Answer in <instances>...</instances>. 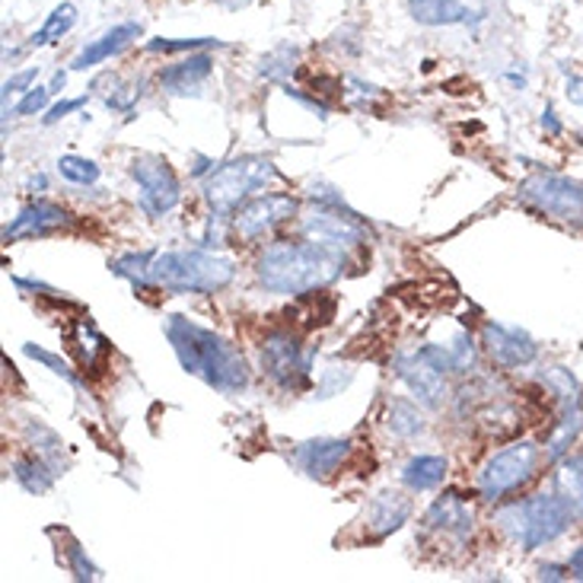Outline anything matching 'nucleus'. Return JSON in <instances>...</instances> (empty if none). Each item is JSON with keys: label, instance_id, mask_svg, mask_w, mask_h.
<instances>
[{"label": "nucleus", "instance_id": "obj_1", "mask_svg": "<svg viewBox=\"0 0 583 583\" xmlns=\"http://www.w3.org/2000/svg\"><path fill=\"white\" fill-rule=\"evenodd\" d=\"M345 265H348V249L341 246H328L319 239H303V243L281 239L261 253L256 261V274L265 291L303 296L338 281Z\"/></svg>", "mask_w": 583, "mask_h": 583}, {"label": "nucleus", "instance_id": "obj_2", "mask_svg": "<svg viewBox=\"0 0 583 583\" xmlns=\"http://www.w3.org/2000/svg\"><path fill=\"white\" fill-rule=\"evenodd\" d=\"M166 338L179 357L182 370L211 389L233 395L249 386V363L224 335L198 325L189 316H166Z\"/></svg>", "mask_w": 583, "mask_h": 583}, {"label": "nucleus", "instance_id": "obj_3", "mask_svg": "<svg viewBox=\"0 0 583 583\" xmlns=\"http://www.w3.org/2000/svg\"><path fill=\"white\" fill-rule=\"evenodd\" d=\"M236 261L211 249H172L150 261V281L166 293H217L233 284Z\"/></svg>", "mask_w": 583, "mask_h": 583}, {"label": "nucleus", "instance_id": "obj_4", "mask_svg": "<svg viewBox=\"0 0 583 583\" xmlns=\"http://www.w3.org/2000/svg\"><path fill=\"white\" fill-rule=\"evenodd\" d=\"M497 529L519 546L523 551H536L561 539L578 519L571 507L551 491V494H532L523 501H511L494 514Z\"/></svg>", "mask_w": 583, "mask_h": 583}, {"label": "nucleus", "instance_id": "obj_5", "mask_svg": "<svg viewBox=\"0 0 583 583\" xmlns=\"http://www.w3.org/2000/svg\"><path fill=\"white\" fill-rule=\"evenodd\" d=\"M542 466V447L532 440H517L497 453H491L479 469V494L487 504H501L511 494H517L519 487H526Z\"/></svg>", "mask_w": 583, "mask_h": 583}, {"label": "nucleus", "instance_id": "obj_6", "mask_svg": "<svg viewBox=\"0 0 583 583\" xmlns=\"http://www.w3.org/2000/svg\"><path fill=\"white\" fill-rule=\"evenodd\" d=\"M278 179L274 162L265 157H239L224 166H217L208 179H204V201L217 211V214H229L236 208H243L253 192L268 189V182Z\"/></svg>", "mask_w": 583, "mask_h": 583}, {"label": "nucleus", "instance_id": "obj_7", "mask_svg": "<svg viewBox=\"0 0 583 583\" xmlns=\"http://www.w3.org/2000/svg\"><path fill=\"white\" fill-rule=\"evenodd\" d=\"M519 201L554 224L583 229V186L568 176H554V172L529 176L519 186Z\"/></svg>", "mask_w": 583, "mask_h": 583}, {"label": "nucleus", "instance_id": "obj_8", "mask_svg": "<svg viewBox=\"0 0 583 583\" xmlns=\"http://www.w3.org/2000/svg\"><path fill=\"white\" fill-rule=\"evenodd\" d=\"M542 386L549 389L558 402V422L551 424V434L546 440V459L558 462L561 456L571 453V447L583 434V386L564 367H549V373H542Z\"/></svg>", "mask_w": 583, "mask_h": 583}, {"label": "nucleus", "instance_id": "obj_9", "mask_svg": "<svg viewBox=\"0 0 583 583\" xmlns=\"http://www.w3.org/2000/svg\"><path fill=\"white\" fill-rule=\"evenodd\" d=\"M261 373L284 392H300L310 386L313 351L303 348L300 335L288 328H274L261 338Z\"/></svg>", "mask_w": 583, "mask_h": 583}, {"label": "nucleus", "instance_id": "obj_10", "mask_svg": "<svg viewBox=\"0 0 583 583\" xmlns=\"http://www.w3.org/2000/svg\"><path fill=\"white\" fill-rule=\"evenodd\" d=\"M300 233L306 239H319V243L341 246V249H355V246L367 243V224L338 194L323 198L310 211H303L300 214Z\"/></svg>", "mask_w": 583, "mask_h": 583}, {"label": "nucleus", "instance_id": "obj_11", "mask_svg": "<svg viewBox=\"0 0 583 583\" xmlns=\"http://www.w3.org/2000/svg\"><path fill=\"white\" fill-rule=\"evenodd\" d=\"M472 529H475V511L459 491L440 494L422 519V532L427 539H437V546H453V549L469 546Z\"/></svg>", "mask_w": 583, "mask_h": 583}, {"label": "nucleus", "instance_id": "obj_12", "mask_svg": "<svg viewBox=\"0 0 583 583\" xmlns=\"http://www.w3.org/2000/svg\"><path fill=\"white\" fill-rule=\"evenodd\" d=\"M131 176L141 189V211L147 217H162L182 201V182L162 157H137L131 162Z\"/></svg>", "mask_w": 583, "mask_h": 583}, {"label": "nucleus", "instance_id": "obj_13", "mask_svg": "<svg viewBox=\"0 0 583 583\" xmlns=\"http://www.w3.org/2000/svg\"><path fill=\"white\" fill-rule=\"evenodd\" d=\"M300 214V204L291 194H259L249 198L243 208L233 214V233L243 243H256L261 236H271L281 224H288Z\"/></svg>", "mask_w": 583, "mask_h": 583}, {"label": "nucleus", "instance_id": "obj_14", "mask_svg": "<svg viewBox=\"0 0 583 583\" xmlns=\"http://www.w3.org/2000/svg\"><path fill=\"white\" fill-rule=\"evenodd\" d=\"M395 377L412 389V395L422 402L424 408H444V402L450 399V386H447V370H440L434 360H427L418 351L412 355H399L392 363Z\"/></svg>", "mask_w": 583, "mask_h": 583}, {"label": "nucleus", "instance_id": "obj_15", "mask_svg": "<svg viewBox=\"0 0 583 583\" xmlns=\"http://www.w3.org/2000/svg\"><path fill=\"white\" fill-rule=\"evenodd\" d=\"M351 453H355L351 437H316V440H303L293 447V462L303 475L325 482L348 462Z\"/></svg>", "mask_w": 583, "mask_h": 583}, {"label": "nucleus", "instance_id": "obj_16", "mask_svg": "<svg viewBox=\"0 0 583 583\" xmlns=\"http://www.w3.org/2000/svg\"><path fill=\"white\" fill-rule=\"evenodd\" d=\"M482 345H485L487 357L504 370L529 367L539 357V345L532 341V335L517 325L485 323L482 325Z\"/></svg>", "mask_w": 583, "mask_h": 583}, {"label": "nucleus", "instance_id": "obj_17", "mask_svg": "<svg viewBox=\"0 0 583 583\" xmlns=\"http://www.w3.org/2000/svg\"><path fill=\"white\" fill-rule=\"evenodd\" d=\"M74 224V217L67 214L61 204L52 201H30L7 227H3V239L7 243H20V239H42L52 236L58 229H65Z\"/></svg>", "mask_w": 583, "mask_h": 583}, {"label": "nucleus", "instance_id": "obj_18", "mask_svg": "<svg viewBox=\"0 0 583 583\" xmlns=\"http://www.w3.org/2000/svg\"><path fill=\"white\" fill-rule=\"evenodd\" d=\"M412 517V501L402 494V491H380L370 507H367V517H363V526H367V539L370 542H380L392 532H399L405 523Z\"/></svg>", "mask_w": 583, "mask_h": 583}, {"label": "nucleus", "instance_id": "obj_19", "mask_svg": "<svg viewBox=\"0 0 583 583\" xmlns=\"http://www.w3.org/2000/svg\"><path fill=\"white\" fill-rule=\"evenodd\" d=\"M137 35H141V23H119V26H112L109 33H102L90 45L80 48V55L74 58L70 70H90V67L109 61L112 55H122Z\"/></svg>", "mask_w": 583, "mask_h": 583}, {"label": "nucleus", "instance_id": "obj_20", "mask_svg": "<svg viewBox=\"0 0 583 583\" xmlns=\"http://www.w3.org/2000/svg\"><path fill=\"white\" fill-rule=\"evenodd\" d=\"M214 70V58L198 52V55H189L186 61L179 65H169L160 70V87L169 93V97H186V93H194Z\"/></svg>", "mask_w": 583, "mask_h": 583}, {"label": "nucleus", "instance_id": "obj_21", "mask_svg": "<svg viewBox=\"0 0 583 583\" xmlns=\"http://www.w3.org/2000/svg\"><path fill=\"white\" fill-rule=\"evenodd\" d=\"M554 494L571 507L574 519H583V453H568L554 462Z\"/></svg>", "mask_w": 583, "mask_h": 583}, {"label": "nucleus", "instance_id": "obj_22", "mask_svg": "<svg viewBox=\"0 0 583 583\" xmlns=\"http://www.w3.org/2000/svg\"><path fill=\"white\" fill-rule=\"evenodd\" d=\"M408 13L422 26H459L472 20V10L459 0H408Z\"/></svg>", "mask_w": 583, "mask_h": 583}, {"label": "nucleus", "instance_id": "obj_23", "mask_svg": "<svg viewBox=\"0 0 583 583\" xmlns=\"http://www.w3.org/2000/svg\"><path fill=\"white\" fill-rule=\"evenodd\" d=\"M447 479V459L444 456H415L402 469V482L412 491H434Z\"/></svg>", "mask_w": 583, "mask_h": 583}, {"label": "nucleus", "instance_id": "obj_24", "mask_svg": "<svg viewBox=\"0 0 583 583\" xmlns=\"http://www.w3.org/2000/svg\"><path fill=\"white\" fill-rule=\"evenodd\" d=\"M386 427L389 434H395L402 440H412V437L424 434L427 422H424V412L415 402H408V399H389Z\"/></svg>", "mask_w": 583, "mask_h": 583}, {"label": "nucleus", "instance_id": "obj_25", "mask_svg": "<svg viewBox=\"0 0 583 583\" xmlns=\"http://www.w3.org/2000/svg\"><path fill=\"white\" fill-rule=\"evenodd\" d=\"M26 437L33 444V453H38L58 475H65L67 456H65V440L42 422H26Z\"/></svg>", "mask_w": 583, "mask_h": 583}, {"label": "nucleus", "instance_id": "obj_26", "mask_svg": "<svg viewBox=\"0 0 583 583\" xmlns=\"http://www.w3.org/2000/svg\"><path fill=\"white\" fill-rule=\"evenodd\" d=\"M13 479L20 482L23 491H30V494H45L48 487L55 485L58 472H55L42 456L33 453V456H20V459L13 462Z\"/></svg>", "mask_w": 583, "mask_h": 583}, {"label": "nucleus", "instance_id": "obj_27", "mask_svg": "<svg viewBox=\"0 0 583 583\" xmlns=\"http://www.w3.org/2000/svg\"><path fill=\"white\" fill-rule=\"evenodd\" d=\"M154 249H147V253H125V256H119V259H112V274L115 278H125L131 281V288L141 293L147 291H157L154 288V281H150V261H154Z\"/></svg>", "mask_w": 583, "mask_h": 583}, {"label": "nucleus", "instance_id": "obj_28", "mask_svg": "<svg viewBox=\"0 0 583 583\" xmlns=\"http://www.w3.org/2000/svg\"><path fill=\"white\" fill-rule=\"evenodd\" d=\"M67 341L80 351V363H83V367H90V370H97L99 363L105 360V355H109V341L99 335L97 325L90 323V319H87V323L80 319L77 328L67 335Z\"/></svg>", "mask_w": 583, "mask_h": 583}, {"label": "nucleus", "instance_id": "obj_29", "mask_svg": "<svg viewBox=\"0 0 583 583\" xmlns=\"http://www.w3.org/2000/svg\"><path fill=\"white\" fill-rule=\"evenodd\" d=\"M74 23H77V7L74 3H58L52 13H48V20H45V26L38 30V33L30 35V42H26V48H42V45H55L58 38H65L70 30H74Z\"/></svg>", "mask_w": 583, "mask_h": 583}, {"label": "nucleus", "instance_id": "obj_30", "mask_svg": "<svg viewBox=\"0 0 583 583\" xmlns=\"http://www.w3.org/2000/svg\"><path fill=\"white\" fill-rule=\"evenodd\" d=\"M296 58H300V52L293 48V45H281V48H274L271 55H265L259 61V74L265 80H274V83H288V77L293 74V67H296Z\"/></svg>", "mask_w": 583, "mask_h": 583}, {"label": "nucleus", "instance_id": "obj_31", "mask_svg": "<svg viewBox=\"0 0 583 583\" xmlns=\"http://www.w3.org/2000/svg\"><path fill=\"white\" fill-rule=\"evenodd\" d=\"M23 355L33 357V360H38L42 367H48V370H52L55 377H61V380H65V383H70L74 389H80V392L87 389V383L80 380V373H77V370H74V367H70L67 360H61L58 355H52V351L38 348V345H33V341H30V345H23Z\"/></svg>", "mask_w": 583, "mask_h": 583}, {"label": "nucleus", "instance_id": "obj_32", "mask_svg": "<svg viewBox=\"0 0 583 583\" xmlns=\"http://www.w3.org/2000/svg\"><path fill=\"white\" fill-rule=\"evenodd\" d=\"M58 172L61 179H67L70 186H97L99 182V166L87 157H74L67 154L58 160Z\"/></svg>", "mask_w": 583, "mask_h": 583}, {"label": "nucleus", "instance_id": "obj_33", "mask_svg": "<svg viewBox=\"0 0 583 583\" xmlns=\"http://www.w3.org/2000/svg\"><path fill=\"white\" fill-rule=\"evenodd\" d=\"M204 48H227L221 38H150L147 52H162V55H179V52H204Z\"/></svg>", "mask_w": 583, "mask_h": 583}, {"label": "nucleus", "instance_id": "obj_34", "mask_svg": "<svg viewBox=\"0 0 583 583\" xmlns=\"http://www.w3.org/2000/svg\"><path fill=\"white\" fill-rule=\"evenodd\" d=\"M65 558H67V568H70V574L77 578L80 583H93L99 581V568L87 558V549L80 546V542H74V539H67V549H65Z\"/></svg>", "mask_w": 583, "mask_h": 583}, {"label": "nucleus", "instance_id": "obj_35", "mask_svg": "<svg viewBox=\"0 0 583 583\" xmlns=\"http://www.w3.org/2000/svg\"><path fill=\"white\" fill-rule=\"evenodd\" d=\"M450 355H453V373H469L475 370V341L469 332H459L450 345Z\"/></svg>", "mask_w": 583, "mask_h": 583}, {"label": "nucleus", "instance_id": "obj_36", "mask_svg": "<svg viewBox=\"0 0 583 583\" xmlns=\"http://www.w3.org/2000/svg\"><path fill=\"white\" fill-rule=\"evenodd\" d=\"M48 97H52V87H33V90H26V93H23V99H20V105L13 109V115L26 119V115L42 112V109L48 105Z\"/></svg>", "mask_w": 583, "mask_h": 583}, {"label": "nucleus", "instance_id": "obj_37", "mask_svg": "<svg viewBox=\"0 0 583 583\" xmlns=\"http://www.w3.org/2000/svg\"><path fill=\"white\" fill-rule=\"evenodd\" d=\"M351 377H355V370H348V367H345V373H338V367L323 370V383L316 386V399H328V395L341 392V389L351 383Z\"/></svg>", "mask_w": 583, "mask_h": 583}, {"label": "nucleus", "instance_id": "obj_38", "mask_svg": "<svg viewBox=\"0 0 583 583\" xmlns=\"http://www.w3.org/2000/svg\"><path fill=\"white\" fill-rule=\"evenodd\" d=\"M87 105V97L80 99H65V102H55L48 112H45V125H58L61 119H67L70 112H77V109H83Z\"/></svg>", "mask_w": 583, "mask_h": 583}, {"label": "nucleus", "instance_id": "obj_39", "mask_svg": "<svg viewBox=\"0 0 583 583\" xmlns=\"http://www.w3.org/2000/svg\"><path fill=\"white\" fill-rule=\"evenodd\" d=\"M35 77H38V67H30V70H23V74L10 77V80L3 83V99L10 97V93H26V90H33Z\"/></svg>", "mask_w": 583, "mask_h": 583}, {"label": "nucleus", "instance_id": "obj_40", "mask_svg": "<svg viewBox=\"0 0 583 583\" xmlns=\"http://www.w3.org/2000/svg\"><path fill=\"white\" fill-rule=\"evenodd\" d=\"M568 574H571V568H564V564H542L539 568V581H568Z\"/></svg>", "mask_w": 583, "mask_h": 583}, {"label": "nucleus", "instance_id": "obj_41", "mask_svg": "<svg viewBox=\"0 0 583 583\" xmlns=\"http://www.w3.org/2000/svg\"><path fill=\"white\" fill-rule=\"evenodd\" d=\"M564 93H568V99H571L574 105H583V77L581 74H571V77H568V90H564Z\"/></svg>", "mask_w": 583, "mask_h": 583}, {"label": "nucleus", "instance_id": "obj_42", "mask_svg": "<svg viewBox=\"0 0 583 583\" xmlns=\"http://www.w3.org/2000/svg\"><path fill=\"white\" fill-rule=\"evenodd\" d=\"M539 122H542V128L549 131L551 137H558V134H561V122H558V115H554V109H551V105H546V109H542V119H539Z\"/></svg>", "mask_w": 583, "mask_h": 583}, {"label": "nucleus", "instance_id": "obj_43", "mask_svg": "<svg viewBox=\"0 0 583 583\" xmlns=\"http://www.w3.org/2000/svg\"><path fill=\"white\" fill-rule=\"evenodd\" d=\"M568 568H571V578H574V581H583V546L581 549L571 551V561H568Z\"/></svg>", "mask_w": 583, "mask_h": 583}, {"label": "nucleus", "instance_id": "obj_44", "mask_svg": "<svg viewBox=\"0 0 583 583\" xmlns=\"http://www.w3.org/2000/svg\"><path fill=\"white\" fill-rule=\"evenodd\" d=\"M198 166L192 169V176H204V172H214V160H208V157H198Z\"/></svg>", "mask_w": 583, "mask_h": 583}, {"label": "nucleus", "instance_id": "obj_45", "mask_svg": "<svg viewBox=\"0 0 583 583\" xmlns=\"http://www.w3.org/2000/svg\"><path fill=\"white\" fill-rule=\"evenodd\" d=\"M214 3H221V7H227V10H243V7H249V3H256V0H214Z\"/></svg>", "mask_w": 583, "mask_h": 583}, {"label": "nucleus", "instance_id": "obj_46", "mask_svg": "<svg viewBox=\"0 0 583 583\" xmlns=\"http://www.w3.org/2000/svg\"><path fill=\"white\" fill-rule=\"evenodd\" d=\"M67 83V74H55V80H52V93H61Z\"/></svg>", "mask_w": 583, "mask_h": 583}, {"label": "nucleus", "instance_id": "obj_47", "mask_svg": "<svg viewBox=\"0 0 583 583\" xmlns=\"http://www.w3.org/2000/svg\"><path fill=\"white\" fill-rule=\"evenodd\" d=\"M35 189H38V192H45V189H48V179H45V176H35L33 179V192Z\"/></svg>", "mask_w": 583, "mask_h": 583}, {"label": "nucleus", "instance_id": "obj_48", "mask_svg": "<svg viewBox=\"0 0 583 583\" xmlns=\"http://www.w3.org/2000/svg\"><path fill=\"white\" fill-rule=\"evenodd\" d=\"M507 80H511L514 87H523V83H526V77H523V74H507Z\"/></svg>", "mask_w": 583, "mask_h": 583}]
</instances>
